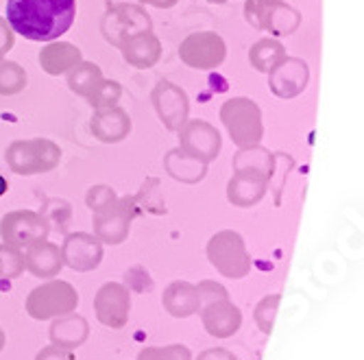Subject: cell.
I'll return each mask as SVG.
<instances>
[{
    "label": "cell",
    "mask_w": 364,
    "mask_h": 360,
    "mask_svg": "<svg viewBox=\"0 0 364 360\" xmlns=\"http://www.w3.org/2000/svg\"><path fill=\"white\" fill-rule=\"evenodd\" d=\"M220 122L238 149L257 147L264 138L262 110L249 96H234L223 103Z\"/></svg>",
    "instance_id": "277c9868"
},
{
    "label": "cell",
    "mask_w": 364,
    "mask_h": 360,
    "mask_svg": "<svg viewBox=\"0 0 364 360\" xmlns=\"http://www.w3.org/2000/svg\"><path fill=\"white\" fill-rule=\"evenodd\" d=\"M59 251H61L63 267H68L77 273H90L98 269V265L103 262V243L87 232L65 234Z\"/></svg>",
    "instance_id": "5bb4252c"
},
{
    "label": "cell",
    "mask_w": 364,
    "mask_h": 360,
    "mask_svg": "<svg viewBox=\"0 0 364 360\" xmlns=\"http://www.w3.org/2000/svg\"><path fill=\"white\" fill-rule=\"evenodd\" d=\"M196 290L198 297H201L198 314H201L205 332L214 339L234 337L242 325V312L231 302L227 288L218 282L203 280L196 284Z\"/></svg>",
    "instance_id": "7a4b0ae2"
},
{
    "label": "cell",
    "mask_w": 364,
    "mask_h": 360,
    "mask_svg": "<svg viewBox=\"0 0 364 360\" xmlns=\"http://www.w3.org/2000/svg\"><path fill=\"white\" fill-rule=\"evenodd\" d=\"M28 83V75L20 63L0 59V96H16Z\"/></svg>",
    "instance_id": "f1b7e54d"
},
{
    "label": "cell",
    "mask_w": 364,
    "mask_h": 360,
    "mask_svg": "<svg viewBox=\"0 0 364 360\" xmlns=\"http://www.w3.org/2000/svg\"><path fill=\"white\" fill-rule=\"evenodd\" d=\"M94 312L101 325L122 330L131 314V290L120 282H105L94 295Z\"/></svg>",
    "instance_id": "4fadbf2b"
},
{
    "label": "cell",
    "mask_w": 364,
    "mask_h": 360,
    "mask_svg": "<svg viewBox=\"0 0 364 360\" xmlns=\"http://www.w3.org/2000/svg\"><path fill=\"white\" fill-rule=\"evenodd\" d=\"M279 302H282V295L279 292H273V295H267V297H262L253 310V319L259 327L262 334H271L273 332V325H275V317H277V308H279Z\"/></svg>",
    "instance_id": "4dcf8cb0"
},
{
    "label": "cell",
    "mask_w": 364,
    "mask_h": 360,
    "mask_svg": "<svg viewBox=\"0 0 364 360\" xmlns=\"http://www.w3.org/2000/svg\"><path fill=\"white\" fill-rule=\"evenodd\" d=\"M5 162L11 173L20 177L44 175L59 166L61 149L48 138H28L14 140L5 151Z\"/></svg>",
    "instance_id": "3957f363"
},
{
    "label": "cell",
    "mask_w": 364,
    "mask_h": 360,
    "mask_svg": "<svg viewBox=\"0 0 364 360\" xmlns=\"http://www.w3.org/2000/svg\"><path fill=\"white\" fill-rule=\"evenodd\" d=\"M231 166H234V171H251V173H259L271 179L275 173V159H273V153H269L262 144H257L251 149H238Z\"/></svg>",
    "instance_id": "484cf974"
},
{
    "label": "cell",
    "mask_w": 364,
    "mask_h": 360,
    "mask_svg": "<svg viewBox=\"0 0 364 360\" xmlns=\"http://www.w3.org/2000/svg\"><path fill=\"white\" fill-rule=\"evenodd\" d=\"M151 103L159 122L168 131H179L190 118V98L186 90L173 81H157L151 92Z\"/></svg>",
    "instance_id": "7c38bea8"
},
{
    "label": "cell",
    "mask_w": 364,
    "mask_h": 360,
    "mask_svg": "<svg viewBox=\"0 0 364 360\" xmlns=\"http://www.w3.org/2000/svg\"><path fill=\"white\" fill-rule=\"evenodd\" d=\"M140 5H149V7H155V9H173L179 0H138Z\"/></svg>",
    "instance_id": "74e56055"
},
{
    "label": "cell",
    "mask_w": 364,
    "mask_h": 360,
    "mask_svg": "<svg viewBox=\"0 0 364 360\" xmlns=\"http://www.w3.org/2000/svg\"><path fill=\"white\" fill-rule=\"evenodd\" d=\"M142 31H153L151 16L142 9V5H116L107 9L101 20V33L107 44L120 48L129 38L138 36Z\"/></svg>",
    "instance_id": "30bf717a"
},
{
    "label": "cell",
    "mask_w": 364,
    "mask_h": 360,
    "mask_svg": "<svg viewBox=\"0 0 364 360\" xmlns=\"http://www.w3.org/2000/svg\"><path fill=\"white\" fill-rule=\"evenodd\" d=\"M208 166H210V164H203V162L186 155L179 147L171 149L166 153V157H164V169H166V173L175 181H181V184L203 181V177L208 175Z\"/></svg>",
    "instance_id": "603a6c76"
},
{
    "label": "cell",
    "mask_w": 364,
    "mask_h": 360,
    "mask_svg": "<svg viewBox=\"0 0 364 360\" xmlns=\"http://www.w3.org/2000/svg\"><path fill=\"white\" fill-rule=\"evenodd\" d=\"M103 79V70H101V65L94 63V61H81L77 63L75 68L65 75V83H68L70 92L77 94V96H87V92L94 88L96 81H101Z\"/></svg>",
    "instance_id": "4316f807"
},
{
    "label": "cell",
    "mask_w": 364,
    "mask_h": 360,
    "mask_svg": "<svg viewBox=\"0 0 364 360\" xmlns=\"http://www.w3.org/2000/svg\"><path fill=\"white\" fill-rule=\"evenodd\" d=\"M5 343H7V334H5V330L0 327V351L5 349Z\"/></svg>",
    "instance_id": "ab89813d"
},
{
    "label": "cell",
    "mask_w": 364,
    "mask_h": 360,
    "mask_svg": "<svg viewBox=\"0 0 364 360\" xmlns=\"http://www.w3.org/2000/svg\"><path fill=\"white\" fill-rule=\"evenodd\" d=\"M269 5H271V0H247L245 3V20L251 28L262 31Z\"/></svg>",
    "instance_id": "836d02e7"
},
{
    "label": "cell",
    "mask_w": 364,
    "mask_h": 360,
    "mask_svg": "<svg viewBox=\"0 0 364 360\" xmlns=\"http://www.w3.org/2000/svg\"><path fill=\"white\" fill-rule=\"evenodd\" d=\"M83 61V53L77 44L73 42H63V40H55L48 42L40 55H38V63L40 68L48 75V77H61L68 75L77 63Z\"/></svg>",
    "instance_id": "d6986e66"
},
{
    "label": "cell",
    "mask_w": 364,
    "mask_h": 360,
    "mask_svg": "<svg viewBox=\"0 0 364 360\" xmlns=\"http://www.w3.org/2000/svg\"><path fill=\"white\" fill-rule=\"evenodd\" d=\"M138 214L136 199L131 196H118V199L101 212H92L94 236L103 245H122L129 238L131 223Z\"/></svg>",
    "instance_id": "ba28073f"
},
{
    "label": "cell",
    "mask_w": 364,
    "mask_h": 360,
    "mask_svg": "<svg viewBox=\"0 0 364 360\" xmlns=\"http://www.w3.org/2000/svg\"><path fill=\"white\" fill-rule=\"evenodd\" d=\"M50 234V223L44 214L33 210H14L0 218V240L16 249H26Z\"/></svg>",
    "instance_id": "9c48e42d"
},
{
    "label": "cell",
    "mask_w": 364,
    "mask_h": 360,
    "mask_svg": "<svg viewBox=\"0 0 364 360\" xmlns=\"http://www.w3.org/2000/svg\"><path fill=\"white\" fill-rule=\"evenodd\" d=\"M310 83V65L299 57H284L269 73V88L277 98L290 101L306 92Z\"/></svg>",
    "instance_id": "9a60e30c"
},
{
    "label": "cell",
    "mask_w": 364,
    "mask_h": 360,
    "mask_svg": "<svg viewBox=\"0 0 364 360\" xmlns=\"http://www.w3.org/2000/svg\"><path fill=\"white\" fill-rule=\"evenodd\" d=\"M161 306L175 319H188L198 312L201 308V297H198L196 284H190L186 280L171 282L161 292Z\"/></svg>",
    "instance_id": "7402d4cb"
},
{
    "label": "cell",
    "mask_w": 364,
    "mask_h": 360,
    "mask_svg": "<svg viewBox=\"0 0 364 360\" xmlns=\"http://www.w3.org/2000/svg\"><path fill=\"white\" fill-rule=\"evenodd\" d=\"M210 265L227 280H242L251 273V255L247 243L236 229H220L205 247Z\"/></svg>",
    "instance_id": "5b68a950"
},
{
    "label": "cell",
    "mask_w": 364,
    "mask_h": 360,
    "mask_svg": "<svg viewBox=\"0 0 364 360\" xmlns=\"http://www.w3.org/2000/svg\"><path fill=\"white\" fill-rule=\"evenodd\" d=\"M24 273V251L0 243V284H7Z\"/></svg>",
    "instance_id": "f546056e"
},
{
    "label": "cell",
    "mask_w": 364,
    "mask_h": 360,
    "mask_svg": "<svg viewBox=\"0 0 364 360\" xmlns=\"http://www.w3.org/2000/svg\"><path fill=\"white\" fill-rule=\"evenodd\" d=\"M24 269L40 280H53L63 269L59 245L50 243L48 238L33 243L24 249Z\"/></svg>",
    "instance_id": "ac0fdd59"
},
{
    "label": "cell",
    "mask_w": 364,
    "mask_h": 360,
    "mask_svg": "<svg viewBox=\"0 0 364 360\" xmlns=\"http://www.w3.org/2000/svg\"><path fill=\"white\" fill-rule=\"evenodd\" d=\"M5 20L28 42H55L77 20V0H7Z\"/></svg>",
    "instance_id": "6da1fadb"
},
{
    "label": "cell",
    "mask_w": 364,
    "mask_h": 360,
    "mask_svg": "<svg viewBox=\"0 0 364 360\" xmlns=\"http://www.w3.org/2000/svg\"><path fill=\"white\" fill-rule=\"evenodd\" d=\"M301 24V14L296 11L292 5L284 3V0H271L267 18H264L262 31H267L271 38H288L299 28Z\"/></svg>",
    "instance_id": "cb8c5ba5"
},
{
    "label": "cell",
    "mask_w": 364,
    "mask_h": 360,
    "mask_svg": "<svg viewBox=\"0 0 364 360\" xmlns=\"http://www.w3.org/2000/svg\"><path fill=\"white\" fill-rule=\"evenodd\" d=\"M208 3H210V5H225L227 0H208Z\"/></svg>",
    "instance_id": "60d3db41"
},
{
    "label": "cell",
    "mask_w": 364,
    "mask_h": 360,
    "mask_svg": "<svg viewBox=\"0 0 364 360\" xmlns=\"http://www.w3.org/2000/svg\"><path fill=\"white\" fill-rule=\"evenodd\" d=\"M36 360H77L70 349H63L57 345H46L38 351Z\"/></svg>",
    "instance_id": "e575fe53"
},
{
    "label": "cell",
    "mask_w": 364,
    "mask_h": 360,
    "mask_svg": "<svg viewBox=\"0 0 364 360\" xmlns=\"http://www.w3.org/2000/svg\"><path fill=\"white\" fill-rule=\"evenodd\" d=\"M3 55H5V53H3V51H0V59H5V57H3Z\"/></svg>",
    "instance_id": "b9f144b4"
},
{
    "label": "cell",
    "mask_w": 364,
    "mask_h": 360,
    "mask_svg": "<svg viewBox=\"0 0 364 360\" xmlns=\"http://www.w3.org/2000/svg\"><path fill=\"white\" fill-rule=\"evenodd\" d=\"M7 192H9V181H7L3 175H0V196L7 194Z\"/></svg>",
    "instance_id": "f35d334b"
},
{
    "label": "cell",
    "mask_w": 364,
    "mask_h": 360,
    "mask_svg": "<svg viewBox=\"0 0 364 360\" xmlns=\"http://www.w3.org/2000/svg\"><path fill=\"white\" fill-rule=\"evenodd\" d=\"M269 177L251 171H234L227 184V201L236 208L257 206L269 190Z\"/></svg>",
    "instance_id": "e0dca14e"
},
{
    "label": "cell",
    "mask_w": 364,
    "mask_h": 360,
    "mask_svg": "<svg viewBox=\"0 0 364 360\" xmlns=\"http://www.w3.org/2000/svg\"><path fill=\"white\" fill-rule=\"evenodd\" d=\"M120 98H122V85L114 79H101V81H96L94 88L87 92L85 96V101L90 103V107L94 112L98 110H107V107H116L120 103Z\"/></svg>",
    "instance_id": "83f0119b"
},
{
    "label": "cell",
    "mask_w": 364,
    "mask_h": 360,
    "mask_svg": "<svg viewBox=\"0 0 364 360\" xmlns=\"http://www.w3.org/2000/svg\"><path fill=\"white\" fill-rule=\"evenodd\" d=\"M77 306H79V290L70 282L53 277L28 292L24 310L36 321H53L61 314L75 312Z\"/></svg>",
    "instance_id": "8992f818"
},
{
    "label": "cell",
    "mask_w": 364,
    "mask_h": 360,
    "mask_svg": "<svg viewBox=\"0 0 364 360\" xmlns=\"http://www.w3.org/2000/svg\"><path fill=\"white\" fill-rule=\"evenodd\" d=\"M90 337V325H87V319L77 314L75 312H68V314H61L57 319H53L50 327H48V339H50V345H57V347H63V349H79Z\"/></svg>",
    "instance_id": "44dd1931"
},
{
    "label": "cell",
    "mask_w": 364,
    "mask_h": 360,
    "mask_svg": "<svg viewBox=\"0 0 364 360\" xmlns=\"http://www.w3.org/2000/svg\"><path fill=\"white\" fill-rule=\"evenodd\" d=\"M177 55L188 68L208 73L223 65V61L227 59V44L216 31H196L183 38Z\"/></svg>",
    "instance_id": "52a82bcc"
},
{
    "label": "cell",
    "mask_w": 364,
    "mask_h": 360,
    "mask_svg": "<svg viewBox=\"0 0 364 360\" xmlns=\"http://www.w3.org/2000/svg\"><path fill=\"white\" fill-rule=\"evenodd\" d=\"M196 360H238V358H236L234 351H229L225 347H210V349L198 354Z\"/></svg>",
    "instance_id": "8d00e7d4"
},
{
    "label": "cell",
    "mask_w": 364,
    "mask_h": 360,
    "mask_svg": "<svg viewBox=\"0 0 364 360\" xmlns=\"http://www.w3.org/2000/svg\"><path fill=\"white\" fill-rule=\"evenodd\" d=\"M131 129V116L120 107H107V110H98L90 118V134L103 144H118L129 138Z\"/></svg>",
    "instance_id": "2e32d148"
},
{
    "label": "cell",
    "mask_w": 364,
    "mask_h": 360,
    "mask_svg": "<svg viewBox=\"0 0 364 360\" xmlns=\"http://www.w3.org/2000/svg\"><path fill=\"white\" fill-rule=\"evenodd\" d=\"M136 360H192V351L188 345L173 343L164 347H144Z\"/></svg>",
    "instance_id": "1f68e13d"
},
{
    "label": "cell",
    "mask_w": 364,
    "mask_h": 360,
    "mask_svg": "<svg viewBox=\"0 0 364 360\" xmlns=\"http://www.w3.org/2000/svg\"><path fill=\"white\" fill-rule=\"evenodd\" d=\"M118 199V194L112 186L107 184H96L92 186L87 192H85V206L92 210V212H101L105 210L107 206H112L114 201Z\"/></svg>",
    "instance_id": "d6a6232c"
},
{
    "label": "cell",
    "mask_w": 364,
    "mask_h": 360,
    "mask_svg": "<svg viewBox=\"0 0 364 360\" xmlns=\"http://www.w3.org/2000/svg\"><path fill=\"white\" fill-rule=\"evenodd\" d=\"M286 46L277 38H262L249 48V63L262 75H269L275 65L286 57Z\"/></svg>",
    "instance_id": "d4e9b609"
},
{
    "label": "cell",
    "mask_w": 364,
    "mask_h": 360,
    "mask_svg": "<svg viewBox=\"0 0 364 360\" xmlns=\"http://www.w3.org/2000/svg\"><path fill=\"white\" fill-rule=\"evenodd\" d=\"M177 136L179 149L203 164L214 162L223 151L220 131L203 118H188L186 125L177 131Z\"/></svg>",
    "instance_id": "8fae6325"
},
{
    "label": "cell",
    "mask_w": 364,
    "mask_h": 360,
    "mask_svg": "<svg viewBox=\"0 0 364 360\" xmlns=\"http://www.w3.org/2000/svg\"><path fill=\"white\" fill-rule=\"evenodd\" d=\"M14 42H16V33L11 31L5 18H0V51L7 55L14 48Z\"/></svg>",
    "instance_id": "d590c367"
},
{
    "label": "cell",
    "mask_w": 364,
    "mask_h": 360,
    "mask_svg": "<svg viewBox=\"0 0 364 360\" xmlns=\"http://www.w3.org/2000/svg\"><path fill=\"white\" fill-rule=\"evenodd\" d=\"M122 59L134 65L138 70H149L153 65H157V61L161 59V42L155 36L153 31H142L138 36L129 38L122 46H120Z\"/></svg>",
    "instance_id": "ffe728a7"
}]
</instances>
